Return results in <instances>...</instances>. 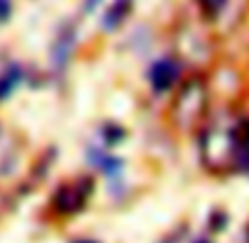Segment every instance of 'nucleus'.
I'll use <instances>...</instances> for the list:
<instances>
[{"instance_id": "10", "label": "nucleus", "mask_w": 249, "mask_h": 243, "mask_svg": "<svg viewBox=\"0 0 249 243\" xmlns=\"http://www.w3.org/2000/svg\"><path fill=\"white\" fill-rule=\"evenodd\" d=\"M11 14V0H0V22H5Z\"/></svg>"}, {"instance_id": "3", "label": "nucleus", "mask_w": 249, "mask_h": 243, "mask_svg": "<svg viewBox=\"0 0 249 243\" xmlns=\"http://www.w3.org/2000/svg\"><path fill=\"white\" fill-rule=\"evenodd\" d=\"M90 190H93V182L90 179H80L75 183H66L53 197V206L60 215H75L77 210H82L89 199Z\"/></svg>"}, {"instance_id": "1", "label": "nucleus", "mask_w": 249, "mask_h": 243, "mask_svg": "<svg viewBox=\"0 0 249 243\" xmlns=\"http://www.w3.org/2000/svg\"><path fill=\"white\" fill-rule=\"evenodd\" d=\"M201 159L212 173L249 166V122L223 113L201 131Z\"/></svg>"}, {"instance_id": "12", "label": "nucleus", "mask_w": 249, "mask_h": 243, "mask_svg": "<svg viewBox=\"0 0 249 243\" xmlns=\"http://www.w3.org/2000/svg\"><path fill=\"white\" fill-rule=\"evenodd\" d=\"M75 243H95V241H89V239H84V241H75Z\"/></svg>"}, {"instance_id": "6", "label": "nucleus", "mask_w": 249, "mask_h": 243, "mask_svg": "<svg viewBox=\"0 0 249 243\" xmlns=\"http://www.w3.org/2000/svg\"><path fill=\"white\" fill-rule=\"evenodd\" d=\"M132 9V0H115L104 16V31H115Z\"/></svg>"}, {"instance_id": "11", "label": "nucleus", "mask_w": 249, "mask_h": 243, "mask_svg": "<svg viewBox=\"0 0 249 243\" xmlns=\"http://www.w3.org/2000/svg\"><path fill=\"white\" fill-rule=\"evenodd\" d=\"M97 2H99V0H86V7H84V9H86V11L95 9V5H97Z\"/></svg>"}, {"instance_id": "9", "label": "nucleus", "mask_w": 249, "mask_h": 243, "mask_svg": "<svg viewBox=\"0 0 249 243\" xmlns=\"http://www.w3.org/2000/svg\"><path fill=\"white\" fill-rule=\"evenodd\" d=\"M93 159L99 164V168L104 170V173H108V175H115L122 170V162L115 157H110V155H104V153H93Z\"/></svg>"}, {"instance_id": "5", "label": "nucleus", "mask_w": 249, "mask_h": 243, "mask_svg": "<svg viewBox=\"0 0 249 243\" xmlns=\"http://www.w3.org/2000/svg\"><path fill=\"white\" fill-rule=\"evenodd\" d=\"M73 49H75V27H64L57 33L55 42H53V51H51L53 64H55L57 69H64L71 60Z\"/></svg>"}, {"instance_id": "7", "label": "nucleus", "mask_w": 249, "mask_h": 243, "mask_svg": "<svg viewBox=\"0 0 249 243\" xmlns=\"http://www.w3.org/2000/svg\"><path fill=\"white\" fill-rule=\"evenodd\" d=\"M20 80H22V71H20V66H16V64L7 66V71L0 75V100L9 98L11 91L20 84Z\"/></svg>"}, {"instance_id": "2", "label": "nucleus", "mask_w": 249, "mask_h": 243, "mask_svg": "<svg viewBox=\"0 0 249 243\" xmlns=\"http://www.w3.org/2000/svg\"><path fill=\"white\" fill-rule=\"evenodd\" d=\"M210 93L207 84L201 78H190L183 86L179 89L177 98L172 102V120L174 124L183 131H190L205 117Z\"/></svg>"}, {"instance_id": "4", "label": "nucleus", "mask_w": 249, "mask_h": 243, "mask_svg": "<svg viewBox=\"0 0 249 243\" xmlns=\"http://www.w3.org/2000/svg\"><path fill=\"white\" fill-rule=\"evenodd\" d=\"M181 75V62L177 58H161L150 69V84L155 91H168L177 84Z\"/></svg>"}, {"instance_id": "8", "label": "nucleus", "mask_w": 249, "mask_h": 243, "mask_svg": "<svg viewBox=\"0 0 249 243\" xmlns=\"http://www.w3.org/2000/svg\"><path fill=\"white\" fill-rule=\"evenodd\" d=\"M198 5H201V11L205 14V18L216 20L225 9L227 0H198Z\"/></svg>"}]
</instances>
